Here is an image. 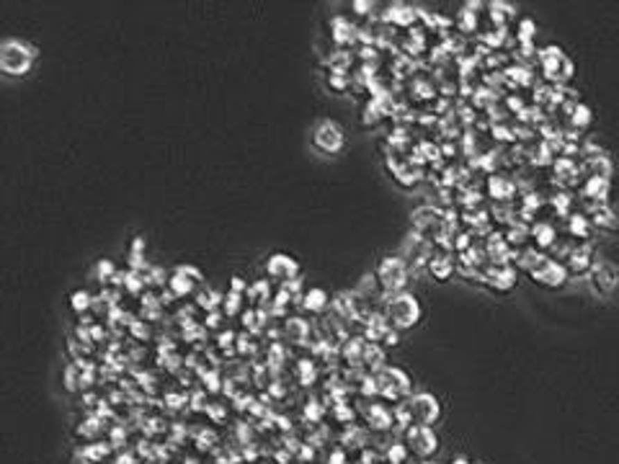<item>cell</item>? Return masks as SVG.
<instances>
[{
	"label": "cell",
	"mask_w": 619,
	"mask_h": 464,
	"mask_svg": "<svg viewBox=\"0 0 619 464\" xmlns=\"http://www.w3.org/2000/svg\"><path fill=\"white\" fill-rule=\"evenodd\" d=\"M568 271H575V273H586V271H591V266L596 264V261H591V248L588 246H578L570 250V255H568Z\"/></svg>",
	"instance_id": "obj_14"
},
{
	"label": "cell",
	"mask_w": 619,
	"mask_h": 464,
	"mask_svg": "<svg viewBox=\"0 0 619 464\" xmlns=\"http://www.w3.org/2000/svg\"><path fill=\"white\" fill-rule=\"evenodd\" d=\"M532 34H534V21L524 19L519 24V39H521V42H529V39H532Z\"/></svg>",
	"instance_id": "obj_28"
},
{
	"label": "cell",
	"mask_w": 619,
	"mask_h": 464,
	"mask_svg": "<svg viewBox=\"0 0 619 464\" xmlns=\"http://www.w3.org/2000/svg\"><path fill=\"white\" fill-rule=\"evenodd\" d=\"M366 415H369V426H372L374 431H384V428L392 423V418H395L390 410L382 408V405H372V410H369Z\"/></svg>",
	"instance_id": "obj_17"
},
{
	"label": "cell",
	"mask_w": 619,
	"mask_h": 464,
	"mask_svg": "<svg viewBox=\"0 0 619 464\" xmlns=\"http://www.w3.org/2000/svg\"><path fill=\"white\" fill-rule=\"evenodd\" d=\"M593 225H599V227H617V217H614V212L607 207V204H601L599 209L593 212Z\"/></svg>",
	"instance_id": "obj_19"
},
{
	"label": "cell",
	"mask_w": 619,
	"mask_h": 464,
	"mask_svg": "<svg viewBox=\"0 0 619 464\" xmlns=\"http://www.w3.org/2000/svg\"><path fill=\"white\" fill-rule=\"evenodd\" d=\"M70 304H73V312H78V315H80V312H88V309H91V294H88L85 289L73 291Z\"/></svg>",
	"instance_id": "obj_20"
},
{
	"label": "cell",
	"mask_w": 619,
	"mask_h": 464,
	"mask_svg": "<svg viewBox=\"0 0 619 464\" xmlns=\"http://www.w3.org/2000/svg\"><path fill=\"white\" fill-rule=\"evenodd\" d=\"M588 273H591V289L596 291V294H609V291H614V286H617V282H619L614 266L604 264V261H601V264L596 261Z\"/></svg>",
	"instance_id": "obj_11"
},
{
	"label": "cell",
	"mask_w": 619,
	"mask_h": 464,
	"mask_svg": "<svg viewBox=\"0 0 619 464\" xmlns=\"http://www.w3.org/2000/svg\"><path fill=\"white\" fill-rule=\"evenodd\" d=\"M428 273L436 279V282H446L452 273H455V261L449 258V253H434L428 261Z\"/></svg>",
	"instance_id": "obj_13"
},
{
	"label": "cell",
	"mask_w": 619,
	"mask_h": 464,
	"mask_svg": "<svg viewBox=\"0 0 619 464\" xmlns=\"http://www.w3.org/2000/svg\"><path fill=\"white\" fill-rule=\"evenodd\" d=\"M201 284V271L196 266H176L173 276H171V291H173L176 297H186V294H192L196 286Z\"/></svg>",
	"instance_id": "obj_9"
},
{
	"label": "cell",
	"mask_w": 619,
	"mask_h": 464,
	"mask_svg": "<svg viewBox=\"0 0 619 464\" xmlns=\"http://www.w3.org/2000/svg\"><path fill=\"white\" fill-rule=\"evenodd\" d=\"M607 194H609V178H588L586 186H583V196L591 201H599V204H604Z\"/></svg>",
	"instance_id": "obj_16"
},
{
	"label": "cell",
	"mask_w": 619,
	"mask_h": 464,
	"mask_svg": "<svg viewBox=\"0 0 619 464\" xmlns=\"http://www.w3.org/2000/svg\"><path fill=\"white\" fill-rule=\"evenodd\" d=\"M374 276L380 282V289H384L387 294H400V291H405V284H408L410 266L405 264L402 255H384Z\"/></svg>",
	"instance_id": "obj_3"
},
{
	"label": "cell",
	"mask_w": 619,
	"mask_h": 464,
	"mask_svg": "<svg viewBox=\"0 0 619 464\" xmlns=\"http://www.w3.org/2000/svg\"><path fill=\"white\" fill-rule=\"evenodd\" d=\"M384 318L395 330H408L413 325H418L423 318V309H421L418 297H413L410 291H400V294H392L384 307Z\"/></svg>",
	"instance_id": "obj_2"
},
{
	"label": "cell",
	"mask_w": 619,
	"mask_h": 464,
	"mask_svg": "<svg viewBox=\"0 0 619 464\" xmlns=\"http://www.w3.org/2000/svg\"><path fill=\"white\" fill-rule=\"evenodd\" d=\"M310 139H312V147H315L318 153L330 155V157H333V155H341L344 153V147H346V132H344V127H341L338 121H333V119H320V121H315Z\"/></svg>",
	"instance_id": "obj_4"
},
{
	"label": "cell",
	"mask_w": 619,
	"mask_h": 464,
	"mask_svg": "<svg viewBox=\"0 0 619 464\" xmlns=\"http://www.w3.org/2000/svg\"><path fill=\"white\" fill-rule=\"evenodd\" d=\"M534 282H539L542 286H563L565 279H568V266H563L560 261H552L547 258L545 264L537 266L534 271L529 273Z\"/></svg>",
	"instance_id": "obj_10"
},
{
	"label": "cell",
	"mask_w": 619,
	"mask_h": 464,
	"mask_svg": "<svg viewBox=\"0 0 619 464\" xmlns=\"http://www.w3.org/2000/svg\"><path fill=\"white\" fill-rule=\"evenodd\" d=\"M410 415L416 420V426H434L441 418V402L428 395V392H418V395H410L408 400Z\"/></svg>",
	"instance_id": "obj_6"
},
{
	"label": "cell",
	"mask_w": 619,
	"mask_h": 464,
	"mask_svg": "<svg viewBox=\"0 0 619 464\" xmlns=\"http://www.w3.org/2000/svg\"><path fill=\"white\" fill-rule=\"evenodd\" d=\"M266 273L276 279V282L289 284L300 276V264L297 258H291L289 253H271L266 258Z\"/></svg>",
	"instance_id": "obj_8"
},
{
	"label": "cell",
	"mask_w": 619,
	"mask_h": 464,
	"mask_svg": "<svg viewBox=\"0 0 619 464\" xmlns=\"http://www.w3.org/2000/svg\"><path fill=\"white\" fill-rule=\"evenodd\" d=\"M240 302H243V294H237V291H228V297H225V312H228V315L240 312Z\"/></svg>",
	"instance_id": "obj_24"
},
{
	"label": "cell",
	"mask_w": 619,
	"mask_h": 464,
	"mask_svg": "<svg viewBox=\"0 0 619 464\" xmlns=\"http://www.w3.org/2000/svg\"><path fill=\"white\" fill-rule=\"evenodd\" d=\"M488 284H491L493 289H498V291H509L511 286L516 284V271H514L511 266H498L495 271H491Z\"/></svg>",
	"instance_id": "obj_15"
},
{
	"label": "cell",
	"mask_w": 619,
	"mask_h": 464,
	"mask_svg": "<svg viewBox=\"0 0 619 464\" xmlns=\"http://www.w3.org/2000/svg\"><path fill=\"white\" fill-rule=\"evenodd\" d=\"M570 232H573V235L586 237V235H588V219L583 217V214L573 217V219H570Z\"/></svg>",
	"instance_id": "obj_25"
},
{
	"label": "cell",
	"mask_w": 619,
	"mask_h": 464,
	"mask_svg": "<svg viewBox=\"0 0 619 464\" xmlns=\"http://www.w3.org/2000/svg\"><path fill=\"white\" fill-rule=\"evenodd\" d=\"M39 49L24 39H3L0 44V70L8 78H24L37 65Z\"/></svg>",
	"instance_id": "obj_1"
},
{
	"label": "cell",
	"mask_w": 619,
	"mask_h": 464,
	"mask_svg": "<svg viewBox=\"0 0 619 464\" xmlns=\"http://www.w3.org/2000/svg\"><path fill=\"white\" fill-rule=\"evenodd\" d=\"M575 124H578V127H586V124H588V121H591V111H588V106H578V109H575Z\"/></svg>",
	"instance_id": "obj_27"
},
{
	"label": "cell",
	"mask_w": 619,
	"mask_h": 464,
	"mask_svg": "<svg viewBox=\"0 0 619 464\" xmlns=\"http://www.w3.org/2000/svg\"><path fill=\"white\" fill-rule=\"evenodd\" d=\"M96 273H99L101 282H109L111 276L117 273V266H114V261H109V258H101L99 264H96Z\"/></svg>",
	"instance_id": "obj_22"
},
{
	"label": "cell",
	"mask_w": 619,
	"mask_h": 464,
	"mask_svg": "<svg viewBox=\"0 0 619 464\" xmlns=\"http://www.w3.org/2000/svg\"><path fill=\"white\" fill-rule=\"evenodd\" d=\"M405 446H408L410 454L428 459L439 449V438L428 426H410L405 431Z\"/></svg>",
	"instance_id": "obj_7"
},
{
	"label": "cell",
	"mask_w": 619,
	"mask_h": 464,
	"mask_svg": "<svg viewBox=\"0 0 619 464\" xmlns=\"http://www.w3.org/2000/svg\"><path fill=\"white\" fill-rule=\"evenodd\" d=\"M532 232H534V237H537V246L539 248H552V246H555L557 235H555V227H552V225L542 222V225H537V227L532 230Z\"/></svg>",
	"instance_id": "obj_18"
},
{
	"label": "cell",
	"mask_w": 619,
	"mask_h": 464,
	"mask_svg": "<svg viewBox=\"0 0 619 464\" xmlns=\"http://www.w3.org/2000/svg\"><path fill=\"white\" fill-rule=\"evenodd\" d=\"M330 78H333V91H346V85H348V78H346V73H344V70H333V73H330Z\"/></svg>",
	"instance_id": "obj_26"
},
{
	"label": "cell",
	"mask_w": 619,
	"mask_h": 464,
	"mask_svg": "<svg viewBox=\"0 0 619 464\" xmlns=\"http://www.w3.org/2000/svg\"><path fill=\"white\" fill-rule=\"evenodd\" d=\"M354 10H359V13H366V10H372V6H369V3H354Z\"/></svg>",
	"instance_id": "obj_29"
},
{
	"label": "cell",
	"mask_w": 619,
	"mask_h": 464,
	"mask_svg": "<svg viewBox=\"0 0 619 464\" xmlns=\"http://www.w3.org/2000/svg\"><path fill=\"white\" fill-rule=\"evenodd\" d=\"M302 307L307 309L310 315H320L330 307V294L323 286H310L302 297Z\"/></svg>",
	"instance_id": "obj_12"
},
{
	"label": "cell",
	"mask_w": 619,
	"mask_h": 464,
	"mask_svg": "<svg viewBox=\"0 0 619 464\" xmlns=\"http://www.w3.org/2000/svg\"><path fill=\"white\" fill-rule=\"evenodd\" d=\"M330 26L338 28V37H336L338 44H344V42H348V39H351V34H354V28L348 26V21H346V19H341V16L330 21Z\"/></svg>",
	"instance_id": "obj_21"
},
{
	"label": "cell",
	"mask_w": 619,
	"mask_h": 464,
	"mask_svg": "<svg viewBox=\"0 0 619 464\" xmlns=\"http://www.w3.org/2000/svg\"><path fill=\"white\" fill-rule=\"evenodd\" d=\"M408 446L405 444H395V446H390V452H387V459H390L392 464H402L405 462V459H408Z\"/></svg>",
	"instance_id": "obj_23"
},
{
	"label": "cell",
	"mask_w": 619,
	"mask_h": 464,
	"mask_svg": "<svg viewBox=\"0 0 619 464\" xmlns=\"http://www.w3.org/2000/svg\"><path fill=\"white\" fill-rule=\"evenodd\" d=\"M380 392H382L387 400H402V397H410L413 395V382L410 377L398 366H387L380 372Z\"/></svg>",
	"instance_id": "obj_5"
},
{
	"label": "cell",
	"mask_w": 619,
	"mask_h": 464,
	"mask_svg": "<svg viewBox=\"0 0 619 464\" xmlns=\"http://www.w3.org/2000/svg\"><path fill=\"white\" fill-rule=\"evenodd\" d=\"M423 464H434V462H423Z\"/></svg>",
	"instance_id": "obj_30"
}]
</instances>
